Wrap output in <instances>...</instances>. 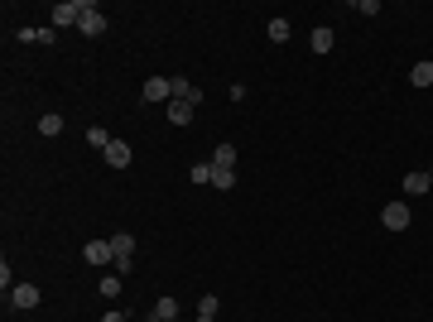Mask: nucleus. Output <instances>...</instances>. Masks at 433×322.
<instances>
[{
	"label": "nucleus",
	"instance_id": "nucleus-1",
	"mask_svg": "<svg viewBox=\"0 0 433 322\" xmlns=\"http://www.w3.org/2000/svg\"><path fill=\"white\" fill-rule=\"evenodd\" d=\"M77 29H82L87 39H97V34H107V15H102L92 0H82V19H77Z\"/></svg>",
	"mask_w": 433,
	"mask_h": 322
},
{
	"label": "nucleus",
	"instance_id": "nucleus-2",
	"mask_svg": "<svg viewBox=\"0 0 433 322\" xmlns=\"http://www.w3.org/2000/svg\"><path fill=\"white\" fill-rule=\"evenodd\" d=\"M111 250H116V269H120V274H130V255H135V236H130V231H116V236H111Z\"/></svg>",
	"mask_w": 433,
	"mask_h": 322
},
{
	"label": "nucleus",
	"instance_id": "nucleus-3",
	"mask_svg": "<svg viewBox=\"0 0 433 322\" xmlns=\"http://www.w3.org/2000/svg\"><path fill=\"white\" fill-rule=\"evenodd\" d=\"M140 97H145V102H164V106H169V102H174V82H169V77H149V82L140 87Z\"/></svg>",
	"mask_w": 433,
	"mask_h": 322
},
{
	"label": "nucleus",
	"instance_id": "nucleus-4",
	"mask_svg": "<svg viewBox=\"0 0 433 322\" xmlns=\"http://www.w3.org/2000/svg\"><path fill=\"white\" fill-rule=\"evenodd\" d=\"M380 226H385V231H405V226H409V207H405V202L380 207Z\"/></svg>",
	"mask_w": 433,
	"mask_h": 322
},
{
	"label": "nucleus",
	"instance_id": "nucleus-5",
	"mask_svg": "<svg viewBox=\"0 0 433 322\" xmlns=\"http://www.w3.org/2000/svg\"><path fill=\"white\" fill-rule=\"evenodd\" d=\"M102 154H107V164H111V169H130V159H135V149H130L125 140H111Z\"/></svg>",
	"mask_w": 433,
	"mask_h": 322
},
{
	"label": "nucleus",
	"instance_id": "nucleus-6",
	"mask_svg": "<svg viewBox=\"0 0 433 322\" xmlns=\"http://www.w3.org/2000/svg\"><path fill=\"white\" fill-rule=\"evenodd\" d=\"M48 19H53V24H77V19H82V0H63V5H53Z\"/></svg>",
	"mask_w": 433,
	"mask_h": 322
},
{
	"label": "nucleus",
	"instance_id": "nucleus-7",
	"mask_svg": "<svg viewBox=\"0 0 433 322\" xmlns=\"http://www.w3.org/2000/svg\"><path fill=\"white\" fill-rule=\"evenodd\" d=\"M10 303H15L19 313L39 308V289H34V284H15V289H10Z\"/></svg>",
	"mask_w": 433,
	"mask_h": 322
},
{
	"label": "nucleus",
	"instance_id": "nucleus-8",
	"mask_svg": "<svg viewBox=\"0 0 433 322\" xmlns=\"http://www.w3.org/2000/svg\"><path fill=\"white\" fill-rule=\"evenodd\" d=\"M429 188H433L429 169H414V173H405V193H409V198H424Z\"/></svg>",
	"mask_w": 433,
	"mask_h": 322
},
{
	"label": "nucleus",
	"instance_id": "nucleus-9",
	"mask_svg": "<svg viewBox=\"0 0 433 322\" xmlns=\"http://www.w3.org/2000/svg\"><path fill=\"white\" fill-rule=\"evenodd\" d=\"M174 82V102H193V106H203V92L188 82V77H169Z\"/></svg>",
	"mask_w": 433,
	"mask_h": 322
},
{
	"label": "nucleus",
	"instance_id": "nucleus-10",
	"mask_svg": "<svg viewBox=\"0 0 433 322\" xmlns=\"http://www.w3.org/2000/svg\"><path fill=\"white\" fill-rule=\"evenodd\" d=\"M111 260H116L111 240H87V265H111Z\"/></svg>",
	"mask_w": 433,
	"mask_h": 322
},
{
	"label": "nucleus",
	"instance_id": "nucleus-11",
	"mask_svg": "<svg viewBox=\"0 0 433 322\" xmlns=\"http://www.w3.org/2000/svg\"><path fill=\"white\" fill-rule=\"evenodd\" d=\"M193 115H198L193 102H169V120H174V125H193Z\"/></svg>",
	"mask_w": 433,
	"mask_h": 322
},
{
	"label": "nucleus",
	"instance_id": "nucleus-12",
	"mask_svg": "<svg viewBox=\"0 0 433 322\" xmlns=\"http://www.w3.org/2000/svg\"><path fill=\"white\" fill-rule=\"evenodd\" d=\"M174 318H178V299H159L154 313H149V322H174Z\"/></svg>",
	"mask_w": 433,
	"mask_h": 322
},
{
	"label": "nucleus",
	"instance_id": "nucleus-13",
	"mask_svg": "<svg viewBox=\"0 0 433 322\" xmlns=\"http://www.w3.org/2000/svg\"><path fill=\"white\" fill-rule=\"evenodd\" d=\"M212 164H217V169H236V144H217Z\"/></svg>",
	"mask_w": 433,
	"mask_h": 322
},
{
	"label": "nucleus",
	"instance_id": "nucleus-14",
	"mask_svg": "<svg viewBox=\"0 0 433 322\" xmlns=\"http://www.w3.org/2000/svg\"><path fill=\"white\" fill-rule=\"evenodd\" d=\"M308 44H313V53H332L337 34H332V29H313V39H308Z\"/></svg>",
	"mask_w": 433,
	"mask_h": 322
},
{
	"label": "nucleus",
	"instance_id": "nucleus-15",
	"mask_svg": "<svg viewBox=\"0 0 433 322\" xmlns=\"http://www.w3.org/2000/svg\"><path fill=\"white\" fill-rule=\"evenodd\" d=\"M409 82L414 87H433V63H414L409 68Z\"/></svg>",
	"mask_w": 433,
	"mask_h": 322
},
{
	"label": "nucleus",
	"instance_id": "nucleus-16",
	"mask_svg": "<svg viewBox=\"0 0 433 322\" xmlns=\"http://www.w3.org/2000/svg\"><path fill=\"white\" fill-rule=\"evenodd\" d=\"M289 34H294L289 19H270V39H275V44H289Z\"/></svg>",
	"mask_w": 433,
	"mask_h": 322
},
{
	"label": "nucleus",
	"instance_id": "nucleus-17",
	"mask_svg": "<svg viewBox=\"0 0 433 322\" xmlns=\"http://www.w3.org/2000/svg\"><path fill=\"white\" fill-rule=\"evenodd\" d=\"M19 44H53V29H19Z\"/></svg>",
	"mask_w": 433,
	"mask_h": 322
},
{
	"label": "nucleus",
	"instance_id": "nucleus-18",
	"mask_svg": "<svg viewBox=\"0 0 433 322\" xmlns=\"http://www.w3.org/2000/svg\"><path fill=\"white\" fill-rule=\"evenodd\" d=\"M39 130H44L48 140H53V135H63V115H58V111H48V115L39 120Z\"/></svg>",
	"mask_w": 433,
	"mask_h": 322
},
{
	"label": "nucleus",
	"instance_id": "nucleus-19",
	"mask_svg": "<svg viewBox=\"0 0 433 322\" xmlns=\"http://www.w3.org/2000/svg\"><path fill=\"white\" fill-rule=\"evenodd\" d=\"M231 183H236V169H217V164H212V188H221V193H226Z\"/></svg>",
	"mask_w": 433,
	"mask_h": 322
},
{
	"label": "nucleus",
	"instance_id": "nucleus-20",
	"mask_svg": "<svg viewBox=\"0 0 433 322\" xmlns=\"http://www.w3.org/2000/svg\"><path fill=\"white\" fill-rule=\"evenodd\" d=\"M221 313V299L217 294H203V303H198V318H217Z\"/></svg>",
	"mask_w": 433,
	"mask_h": 322
},
{
	"label": "nucleus",
	"instance_id": "nucleus-21",
	"mask_svg": "<svg viewBox=\"0 0 433 322\" xmlns=\"http://www.w3.org/2000/svg\"><path fill=\"white\" fill-rule=\"evenodd\" d=\"M188 178H193L198 188H203V183H212V164H193V169H188Z\"/></svg>",
	"mask_w": 433,
	"mask_h": 322
},
{
	"label": "nucleus",
	"instance_id": "nucleus-22",
	"mask_svg": "<svg viewBox=\"0 0 433 322\" xmlns=\"http://www.w3.org/2000/svg\"><path fill=\"white\" fill-rule=\"evenodd\" d=\"M87 144H97V149H107V144H111V135L102 130V125H92V130H87Z\"/></svg>",
	"mask_w": 433,
	"mask_h": 322
},
{
	"label": "nucleus",
	"instance_id": "nucleus-23",
	"mask_svg": "<svg viewBox=\"0 0 433 322\" xmlns=\"http://www.w3.org/2000/svg\"><path fill=\"white\" fill-rule=\"evenodd\" d=\"M120 284H125L120 274H107V279H102V294H107V299H116V294H120Z\"/></svg>",
	"mask_w": 433,
	"mask_h": 322
},
{
	"label": "nucleus",
	"instance_id": "nucleus-24",
	"mask_svg": "<svg viewBox=\"0 0 433 322\" xmlns=\"http://www.w3.org/2000/svg\"><path fill=\"white\" fill-rule=\"evenodd\" d=\"M356 15H380V0H356Z\"/></svg>",
	"mask_w": 433,
	"mask_h": 322
},
{
	"label": "nucleus",
	"instance_id": "nucleus-25",
	"mask_svg": "<svg viewBox=\"0 0 433 322\" xmlns=\"http://www.w3.org/2000/svg\"><path fill=\"white\" fill-rule=\"evenodd\" d=\"M102 322H125V313H107V318H102Z\"/></svg>",
	"mask_w": 433,
	"mask_h": 322
},
{
	"label": "nucleus",
	"instance_id": "nucleus-26",
	"mask_svg": "<svg viewBox=\"0 0 433 322\" xmlns=\"http://www.w3.org/2000/svg\"><path fill=\"white\" fill-rule=\"evenodd\" d=\"M198 322H217V318H198Z\"/></svg>",
	"mask_w": 433,
	"mask_h": 322
},
{
	"label": "nucleus",
	"instance_id": "nucleus-27",
	"mask_svg": "<svg viewBox=\"0 0 433 322\" xmlns=\"http://www.w3.org/2000/svg\"><path fill=\"white\" fill-rule=\"evenodd\" d=\"M429 178H433V169H429Z\"/></svg>",
	"mask_w": 433,
	"mask_h": 322
}]
</instances>
